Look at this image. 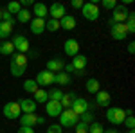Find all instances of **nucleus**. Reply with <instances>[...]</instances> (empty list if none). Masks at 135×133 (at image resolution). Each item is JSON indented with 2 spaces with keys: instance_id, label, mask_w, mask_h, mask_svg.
I'll return each instance as SVG.
<instances>
[{
  "instance_id": "obj_32",
  "label": "nucleus",
  "mask_w": 135,
  "mask_h": 133,
  "mask_svg": "<svg viewBox=\"0 0 135 133\" xmlns=\"http://www.w3.org/2000/svg\"><path fill=\"white\" fill-rule=\"evenodd\" d=\"M11 61L16 63V65H20V67H27V54H15L13 58H11Z\"/></svg>"
},
{
  "instance_id": "obj_31",
  "label": "nucleus",
  "mask_w": 135,
  "mask_h": 133,
  "mask_svg": "<svg viewBox=\"0 0 135 133\" xmlns=\"http://www.w3.org/2000/svg\"><path fill=\"white\" fill-rule=\"evenodd\" d=\"M47 97H49V101H61V97H63V92L60 90V88H52V90H49L47 92Z\"/></svg>"
},
{
  "instance_id": "obj_2",
  "label": "nucleus",
  "mask_w": 135,
  "mask_h": 133,
  "mask_svg": "<svg viewBox=\"0 0 135 133\" xmlns=\"http://www.w3.org/2000/svg\"><path fill=\"white\" fill-rule=\"evenodd\" d=\"M2 112H4V117L6 119H9V121H18L22 115V110H20V104L18 101H9L4 104V108H2Z\"/></svg>"
},
{
  "instance_id": "obj_14",
  "label": "nucleus",
  "mask_w": 135,
  "mask_h": 133,
  "mask_svg": "<svg viewBox=\"0 0 135 133\" xmlns=\"http://www.w3.org/2000/svg\"><path fill=\"white\" fill-rule=\"evenodd\" d=\"M65 65H67V63L63 61L61 58H52V60L47 61V68H45V70L52 72V74H58V72H63Z\"/></svg>"
},
{
  "instance_id": "obj_20",
  "label": "nucleus",
  "mask_w": 135,
  "mask_h": 133,
  "mask_svg": "<svg viewBox=\"0 0 135 133\" xmlns=\"http://www.w3.org/2000/svg\"><path fill=\"white\" fill-rule=\"evenodd\" d=\"M29 25H31V32L32 34H42L45 31V20L43 18H32L29 22Z\"/></svg>"
},
{
  "instance_id": "obj_33",
  "label": "nucleus",
  "mask_w": 135,
  "mask_h": 133,
  "mask_svg": "<svg viewBox=\"0 0 135 133\" xmlns=\"http://www.w3.org/2000/svg\"><path fill=\"white\" fill-rule=\"evenodd\" d=\"M23 90L27 93H34L38 90V85H36L34 79H27V81H23Z\"/></svg>"
},
{
  "instance_id": "obj_18",
  "label": "nucleus",
  "mask_w": 135,
  "mask_h": 133,
  "mask_svg": "<svg viewBox=\"0 0 135 133\" xmlns=\"http://www.w3.org/2000/svg\"><path fill=\"white\" fill-rule=\"evenodd\" d=\"M31 14H34V18H43V20H45V16L49 14V7H47L45 4H42V2H34V4H32V13Z\"/></svg>"
},
{
  "instance_id": "obj_19",
  "label": "nucleus",
  "mask_w": 135,
  "mask_h": 133,
  "mask_svg": "<svg viewBox=\"0 0 135 133\" xmlns=\"http://www.w3.org/2000/svg\"><path fill=\"white\" fill-rule=\"evenodd\" d=\"M60 29H65V31L76 29V18H74L72 14H65L61 20H60Z\"/></svg>"
},
{
  "instance_id": "obj_49",
  "label": "nucleus",
  "mask_w": 135,
  "mask_h": 133,
  "mask_svg": "<svg viewBox=\"0 0 135 133\" xmlns=\"http://www.w3.org/2000/svg\"><path fill=\"white\" fill-rule=\"evenodd\" d=\"M69 133H74V131H69Z\"/></svg>"
},
{
  "instance_id": "obj_43",
  "label": "nucleus",
  "mask_w": 135,
  "mask_h": 133,
  "mask_svg": "<svg viewBox=\"0 0 135 133\" xmlns=\"http://www.w3.org/2000/svg\"><path fill=\"white\" fill-rule=\"evenodd\" d=\"M16 133H34V130L32 128H27V126H20V130Z\"/></svg>"
},
{
  "instance_id": "obj_9",
  "label": "nucleus",
  "mask_w": 135,
  "mask_h": 133,
  "mask_svg": "<svg viewBox=\"0 0 135 133\" xmlns=\"http://www.w3.org/2000/svg\"><path fill=\"white\" fill-rule=\"evenodd\" d=\"M63 52H65L67 56H70V58L78 56V54H79V43H78V40H76V38L65 40V43H63Z\"/></svg>"
},
{
  "instance_id": "obj_16",
  "label": "nucleus",
  "mask_w": 135,
  "mask_h": 133,
  "mask_svg": "<svg viewBox=\"0 0 135 133\" xmlns=\"http://www.w3.org/2000/svg\"><path fill=\"white\" fill-rule=\"evenodd\" d=\"M18 121H20V126L34 128V126L38 124V115H36V113H22Z\"/></svg>"
},
{
  "instance_id": "obj_21",
  "label": "nucleus",
  "mask_w": 135,
  "mask_h": 133,
  "mask_svg": "<svg viewBox=\"0 0 135 133\" xmlns=\"http://www.w3.org/2000/svg\"><path fill=\"white\" fill-rule=\"evenodd\" d=\"M70 81H72V77H70V74H67V72H58V74H54V83L60 85V86H67V85H70Z\"/></svg>"
},
{
  "instance_id": "obj_12",
  "label": "nucleus",
  "mask_w": 135,
  "mask_h": 133,
  "mask_svg": "<svg viewBox=\"0 0 135 133\" xmlns=\"http://www.w3.org/2000/svg\"><path fill=\"white\" fill-rule=\"evenodd\" d=\"M110 101H112L110 92L99 90V92L95 93V106H99V108H108V106H110Z\"/></svg>"
},
{
  "instance_id": "obj_36",
  "label": "nucleus",
  "mask_w": 135,
  "mask_h": 133,
  "mask_svg": "<svg viewBox=\"0 0 135 133\" xmlns=\"http://www.w3.org/2000/svg\"><path fill=\"white\" fill-rule=\"evenodd\" d=\"M79 121L85 124H92L94 121H95V115H94L92 112H85L83 115H79Z\"/></svg>"
},
{
  "instance_id": "obj_3",
  "label": "nucleus",
  "mask_w": 135,
  "mask_h": 133,
  "mask_svg": "<svg viewBox=\"0 0 135 133\" xmlns=\"http://www.w3.org/2000/svg\"><path fill=\"white\" fill-rule=\"evenodd\" d=\"M58 119H60V122H58V124H60L61 128H72V126H76V124L79 122V117H78L70 108L63 110V112L60 113V117H58Z\"/></svg>"
},
{
  "instance_id": "obj_23",
  "label": "nucleus",
  "mask_w": 135,
  "mask_h": 133,
  "mask_svg": "<svg viewBox=\"0 0 135 133\" xmlns=\"http://www.w3.org/2000/svg\"><path fill=\"white\" fill-rule=\"evenodd\" d=\"M85 88H86L88 93H94V95H95V93L101 90V85H99V81H97L95 77H90V79L86 81V85H85Z\"/></svg>"
},
{
  "instance_id": "obj_1",
  "label": "nucleus",
  "mask_w": 135,
  "mask_h": 133,
  "mask_svg": "<svg viewBox=\"0 0 135 133\" xmlns=\"http://www.w3.org/2000/svg\"><path fill=\"white\" fill-rule=\"evenodd\" d=\"M104 117H106V121H108L110 124L119 126V124L124 122L126 113H124V110L119 108V106H108V108H106V113H104Z\"/></svg>"
},
{
  "instance_id": "obj_46",
  "label": "nucleus",
  "mask_w": 135,
  "mask_h": 133,
  "mask_svg": "<svg viewBox=\"0 0 135 133\" xmlns=\"http://www.w3.org/2000/svg\"><path fill=\"white\" fill-rule=\"evenodd\" d=\"M103 133H119V131H117V130H104Z\"/></svg>"
},
{
  "instance_id": "obj_26",
  "label": "nucleus",
  "mask_w": 135,
  "mask_h": 133,
  "mask_svg": "<svg viewBox=\"0 0 135 133\" xmlns=\"http://www.w3.org/2000/svg\"><path fill=\"white\" fill-rule=\"evenodd\" d=\"M9 68H11V74H13V77H20V76H23L25 74V70H27V67H20V65H16V63H9Z\"/></svg>"
},
{
  "instance_id": "obj_37",
  "label": "nucleus",
  "mask_w": 135,
  "mask_h": 133,
  "mask_svg": "<svg viewBox=\"0 0 135 133\" xmlns=\"http://www.w3.org/2000/svg\"><path fill=\"white\" fill-rule=\"evenodd\" d=\"M74 128H76V131H74V133H88V124L81 122V121H79V122L76 124Z\"/></svg>"
},
{
  "instance_id": "obj_47",
  "label": "nucleus",
  "mask_w": 135,
  "mask_h": 133,
  "mask_svg": "<svg viewBox=\"0 0 135 133\" xmlns=\"http://www.w3.org/2000/svg\"><path fill=\"white\" fill-rule=\"evenodd\" d=\"M128 133H135V130H128Z\"/></svg>"
},
{
  "instance_id": "obj_38",
  "label": "nucleus",
  "mask_w": 135,
  "mask_h": 133,
  "mask_svg": "<svg viewBox=\"0 0 135 133\" xmlns=\"http://www.w3.org/2000/svg\"><path fill=\"white\" fill-rule=\"evenodd\" d=\"M101 6H103L104 9H108V11H114L115 6H117V2H115V0H103Z\"/></svg>"
},
{
  "instance_id": "obj_24",
  "label": "nucleus",
  "mask_w": 135,
  "mask_h": 133,
  "mask_svg": "<svg viewBox=\"0 0 135 133\" xmlns=\"http://www.w3.org/2000/svg\"><path fill=\"white\" fill-rule=\"evenodd\" d=\"M13 32V25L9 22H0V40L9 38V34Z\"/></svg>"
},
{
  "instance_id": "obj_6",
  "label": "nucleus",
  "mask_w": 135,
  "mask_h": 133,
  "mask_svg": "<svg viewBox=\"0 0 135 133\" xmlns=\"http://www.w3.org/2000/svg\"><path fill=\"white\" fill-rule=\"evenodd\" d=\"M70 110H72V112L79 117V115H83L85 112H90V102L86 101L85 97H76V101L72 102Z\"/></svg>"
},
{
  "instance_id": "obj_17",
  "label": "nucleus",
  "mask_w": 135,
  "mask_h": 133,
  "mask_svg": "<svg viewBox=\"0 0 135 133\" xmlns=\"http://www.w3.org/2000/svg\"><path fill=\"white\" fill-rule=\"evenodd\" d=\"M86 63H88V58H86L85 54H78V56L72 58L70 65H72L74 72H78V70H85V68H86Z\"/></svg>"
},
{
  "instance_id": "obj_15",
  "label": "nucleus",
  "mask_w": 135,
  "mask_h": 133,
  "mask_svg": "<svg viewBox=\"0 0 135 133\" xmlns=\"http://www.w3.org/2000/svg\"><path fill=\"white\" fill-rule=\"evenodd\" d=\"M18 104H20L22 113H36V108H38V104L32 101V99H29V97L18 99Z\"/></svg>"
},
{
  "instance_id": "obj_45",
  "label": "nucleus",
  "mask_w": 135,
  "mask_h": 133,
  "mask_svg": "<svg viewBox=\"0 0 135 133\" xmlns=\"http://www.w3.org/2000/svg\"><path fill=\"white\" fill-rule=\"evenodd\" d=\"M32 4H34V2H32V0H22V2H20L22 9H23V7H25V6H32Z\"/></svg>"
},
{
  "instance_id": "obj_44",
  "label": "nucleus",
  "mask_w": 135,
  "mask_h": 133,
  "mask_svg": "<svg viewBox=\"0 0 135 133\" xmlns=\"http://www.w3.org/2000/svg\"><path fill=\"white\" fill-rule=\"evenodd\" d=\"M128 52H130V54L135 52V41H130V43H128Z\"/></svg>"
},
{
  "instance_id": "obj_25",
  "label": "nucleus",
  "mask_w": 135,
  "mask_h": 133,
  "mask_svg": "<svg viewBox=\"0 0 135 133\" xmlns=\"http://www.w3.org/2000/svg\"><path fill=\"white\" fill-rule=\"evenodd\" d=\"M32 95H34V99H32V101L36 102V104H40V102H47V101H49V97H47V90H43V88H38V90L32 93Z\"/></svg>"
},
{
  "instance_id": "obj_34",
  "label": "nucleus",
  "mask_w": 135,
  "mask_h": 133,
  "mask_svg": "<svg viewBox=\"0 0 135 133\" xmlns=\"http://www.w3.org/2000/svg\"><path fill=\"white\" fill-rule=\"evenodd\" d=\"M20 9H22L20 2H9V4H7V7H6V11L9 13L11 16H13V14H18V13H20Z\"/></svg>"
},
{
  "instance_id": "obj_4",
  "label": "nucleus",
  "mask_w": 135,
  "mask_h": 133,
  "mask_svg": "<svg viewBox=\"0 0 135 133\" xmlns=\"http://www.w3.org/2000/svg\"><path fill=\"white\" fill-rule=\"evenodd\" d=\"M81 13L88 22H95L99 18V7L95 2H85L83 7H81Z\"/></svg>"
},
{
  "instance_id": "obj_13",
  "label": "nucleus",
  "mask_w": 135,
  "mask_h": 133,
  "mask_svg": "<svg viewBox=\"0 0 135 133\" xmlns=\"http://www.w3.org/2000/svg\"><path fill=\"white\" fill-rule=\"evenodd\" d=\"M61 112H63L61 102H58V101H47L45 102V113L49 117H60Z\"/></svg>"
},
{
  "instance_id": "obj_22",
  "label": "nucleus",
  "mask_w": 135,
  "mask_h": 133,
  "mask_svg": "<svg viewBox=\"0 0 135 133\" xmlns=\"http://www.w3.org/2000/svg\"><path fill=\"white\" fill-rule=\"evenodd\" d=\"M76 97H78V95H76V93L74 92H67V93H63V97H61V108L63 110H67V108H70V106H72V102L76 101Z\"/></svg>"
},
{
  "instance_id": "obj_39",
  "label": "nucleus",
  "mask_w": 135,
  "mask_h": 133,
  "mask_svg": "<svg viewBox=\"0 0 135 133\" xmlns=\"http://www.w3.org/2000/svg\"><path fill=\"white\" fill-rule=\"evenodd\" d=\"M2 22H9L11 25H15V22H16V20H15V18H13L6 9H2Z\"/></svg>"
},
{
  "instance_id": "obj_29",
  "label": "nucleus",
  "mask_w": 135,
  "mask_h": 133,
  "mask_svg": "<svg viewBox=\"0 0 135 133\" xmlns=\"http://www.w3.org/2000/svg\"><path fill=\"white\" fill-rule=\"evenodd\" d=\"M13 52H15V47H13L11 41H0V54H4V56H11Z\"/></svg>"
},
{
  "instance_id": "obj_28",
  "label": "nucleus",
  "mask_w": 135,
  "mask_h": 133,
  "mask_svg": "<svg viewBox=\"0 0 135 133\" xmlns=\"http://www.w3.org/2000/svg\"><path fill=\"white\" fill-rule=\"evenodd\" d=\"M124 25H126L128 34H133V32H135V13H132V11H130V14H128V18H126Z\"/></svg>"
},
{
  "instance_id": "obj_11",
  "label": "nucleus",
  "mask_w": 135,
  "mask_h": 133,
  "mask_svg": "<svg viewBox=\"0 0 135 133\" xmlns=\"http://www.w3.org/2000/svg\"><path fill=\"white\" fill-rule=\"evenodd\" d=\"M65 14H67L65 6H63V4H60V2H54L51 7H49V16H51V18H54V20H61Z\"/></svg>"
},
{
  "instance_id": "obj_27",
  "label": "nucleus",
  "mask_w": 135,
  "mask_h": 133,
  "mask_svg": "<svg viewBox=\"0 0 135 133\" xmlns=\"http://www.w3.org/2000/svg\"><path fill=\"white\" fill-rule=\"evenodd\" d=\"M31 20H32L31 11H27V9H20V13L16 14V22H20V23H29Z\"/></svg>"
},
{
  "instance_id": "obj_40",
  "label": "nucleus",
  "mask_w": 135,
  "mask_h": 133,
  "mask_svg": "<svg viewBox=\"0 0 135 133\" xmlns=\"http://www.w3.org/2000/svg\"><path fill=\"white\" fill-rule=\"evenodd\" d=\"M124 126L128 128V130H133L135 128V117L133 115H128V117L124 119Z\"/></svg>"
},
{
  "instance_id": "obj_8",
  "label": "nucleus",
  "mask_w": 135,
  "mask_h": 133,
  "mask_svg": "<svg viewBox=\"0 0 135 133\" xmlns=\"http://www.w3.org/2000/svg\"><path fill=\"white\" fill-rule=\"evenodd\" d=\"M110 36L114 38L115 41H124L126 36H128V31H126L124 23H115L110 27Z\"/></svg>"
},
{
  "instance_id": "obj_10",
  "label": "nucleus",
  "mask_w": 135,
  "mask_h": 133,
  "mask_svg": "<svg viewBox=\"0 0 135 133\" xmlns=\"http://www.w3.org/2000/svg\"><path fill=\"white\" fill-rule=\"evenodd\" d=\"M34 81L40 86H51L52 83H54V74L49 70H42V72H38V76H36Z\"/></svg>"
},
{
  "instance_id": "obj_48",
  "label": "nucleus",
  "mask_w": 135,
  "mask_h": 133,
  "mask_svg": "<svg viewBox=\"0 0 135 133\" xmlns=\"http://www.w3.org/2000/svg\"><path fill=\"white\" fill-rule=\"evenodd\" d=\"M0 22H2V9H0Z\"/></svg>"
},
{
  "instance_id": "obj_42",
  "label": "nucleus",
  "mask_w": 135,
  "mask_h": 133,
  "mask_svg": "<svg viewBox=\"0 0 135 133\" xmlns=\"http://www.w3.org/2000/svg\"><path fill=\"white\" fill-rule=\"evenodd\" d=\"M83 0H72V2H70V6H72L74 9H81V7H83Z\"/></svg>"
},
{
  "instance_id": "obj_41",
  "label": "nucleus",
  "mask_w": 135,
  "mask_h": 133,
  "mask_svg": "<svg viewBox=\"0 0 135 133\" xmlns=\"http://www.w3.org/2000/svg\"><path fill=\"white\" fill-rule=\"evenodd\" d=\"M47 133H63V128L60 124H51V126L47 128Z\"/></svg>"
},
{
  "instance_id": "obj_5",
  "label": "nucleus",
  "mask_w": 135,
  "mask_h": 133,
  "mask_svg": "<svg viewBox=\"0 0 135 133\" xmlns=\"http://www.w3.org/2000/svg\"><path fill=\"white\" fill-rule=\"evenodd\" d=\"M11 43H13L15 51H18V54H27V52L31 51V43H29V40H27L23 34H16V36L11 40Z\"/></svg>"
},
{
  "instance_id": "obj_7",
  "label": "nucleus",
  "mask_w": 135,
  "mask_h": 133,
  "mask_svg": "<svg viewBox=\"0 0 135 133\" xmlns=\"http://www.w3.org/2000/svg\"><path fill=\"white\" fill-rule=\"evenodd\" d=\"M128 14H130L128 7L123 6V4H117V6H115V9L112 11V20H114L115 23H124L126 18H128Z\"/></svg>"
},
{
  "instance_id": "obj_30",
  "label": "nucleus",
  "mask_w": 135,
  "mask_h": 133,
  "mask_svg": "<svg viewBox=\"0 0 135 133\" xmlns=\"http://www.w3.org/2000/svg\"><path fill=\"white\" fill-rule=\"evenodd\" d=\"M58 29H60V20H54V18H49V20H45V31L56 32Z\"/></svg>"
},
{
  "instance_id": "obj_35",
  "label": "nucleus",
  "mask_w": 135,
  "mask_h": 133,
  "mask_svg": "<svg viewBox=\"0 0 135 133\" xmlns=\"http://www.w3.org/2000/svg\"><path fill=\"white\" fill-rule=\"evenodd\" d=\"M104 128L101 122H97V121H94L92 124H88V133H103Z\"/></svg>"
}]
</instances>
